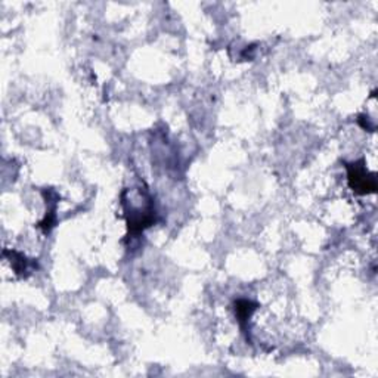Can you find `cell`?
Wrapping results in <instances>:
<instances>
[{
  "label": "cell",
  "mask_w": 378,
  "mask_h": 378,
  "mask_svg": "<svg viewBox=\"0 0 378 378\" xmlns=\"http://www.w3.org/2000/svg\"><path fill=\"white\" fill-rule=\"evenodd\" d=\"M11 254V264L13 266L15 272L18 275H24V272H28V261L26 257H23L21 254H18V259H15V251H8Z\"/></svg>",
  "instance_id": "obj_3"
},
{
  "label": "cell",
  "mask_w": 378,
  "mask_h": 378,
  "mask_svg": "<svg viewBox=\"0 0 378 378\" xmlns=\"http://www.w3.org/2000/svg\"><path fill=\"white\" fill-rule=\"evenodd\" d=\"M346 167H347V176H349L350 188L356 194L365 195V194H374L377 191L375 176L368 173L362 160L358 161V163L347 164Z\"/></svg>",
  "instance_id": "obj_1"
},
{
  "label": "cell",
  "mask_w": 378,
  "mask_h": 378,
  "mask_svg": "<svg viewBox=\"0 0 378 378\" xmlns=\"http://www.w3.org/2000/svg\"><path fill=\"white\" fill-rule=\"evenodd\" d=\"M254 309H256V303H251L248 300H238L235 303V312L241 322L247 321L251 316V313L254 312Z\"/></svg>",
  "instance_id": "obj_2"
}]
</instances>
